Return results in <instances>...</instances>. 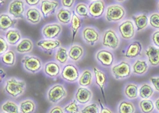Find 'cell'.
<instances>
[{"label":"cell","instance_id":"cell-1","mask_svg":"<svg viewBox=\"0 0 159 113\" xmlns=\"http://www.w3.org/2000/svg\"><path fill=\"white\" fill-rule=\"evenodd\" d=\"M26 84L24 80H18L15 77L6 80L4 84V92L12 98H18L25 93Z\"/></svg>","mask_w":159,"mask_h":113},{"label":"cell","instance_id":"cell-2","mask_svg":"<svg viewBox=\"0 0 159 113\" xmlns=\"http://www.w3.org/2000/svg\"><path fill=\"white\" fill-rule=\"evenodd\" d=\"M127 15L126 9L119 3L110 4L106 8L105 20L107 22H119L123 21Z\"/></svg>","mask_w":159,"mask_h":113},{"label":"cell","instance_id":"cell-3","mask_svg":"<svg viewBox=\"0 0 159 113\" xmlns=\"http://www.w3.org/2000/svg\"><path fill=\"white\" fill-rule=\"evenodd\" d=\"M102 45L106 49L116 50L120 45V37L117 31L112 28H108L103 33L101 37Z\"/></svg>","mask_w":159,"mask_h":113},{"label":"cell","instance_id":"cell-4","mask_svg":"<svg viewBox=\"0 0 159 113\" xmlns=\"http://www.w3.org/2000/svg\"><path fill=\"white\" fill-rule=\"evenodd\" d=\"M112 76L116 80H123L130 77L132 74L131 66L127 61H121L114 65L111 69Z\"/></svg>","mask_w":159,"mask_h":113},{"label":"cell","instance_id":"cell-5","mask_svg":"<svg viewBox=\"0 0 159 113\" xmlns=\"http://www.w3.org/2000/svg\"><path fill=\"white\" fill-rule=\"evenodd\" d=\"M118 30L120 38L126 41H130L136 34V27L132 19H126L122 21L118 25Z\"/></svg>","mask_w":159,"mask_h":113},{"label":"cell","instance_id":"cell-6","mask_svg":"<svg viewBox=\"0 0 159 113\" xmlns=\"http://www.w3.org/2000/svg\"><path fill=\"white\" fill-rule=\"evenodd\" d=\"M80 35L84 42L89 46H95L100 41L101 35L99 29L92 26H86L80 31Z\"/></svg>","mask_w":159,"mask_h":113},{"label":"cell","instance_id":"cell-7","mask_svg":"<svg viewBox=\"0 0 159 113\" xmlns=\"http://www.w3.org/2000/svg\"><path fill=\"white\" fill-rule=\"evenodd\" d=\"M24 70L31 73H37L42 70L43 63L42 59L34 55H26L22 60Z\"/></svg>","mask_w":159,"mask_h":113},{"label":"cell","instance_id":"cell-8","mask_svg":"<svg viewBox=\"0 0 159 113\" xmlns=\"http://www.w3.org/2000/svg\"><path fill=\"white\" fill-rule=\"evenodd\" d=\"M67 91L63 84H57L49 88L47 92V99L52 104H57L67 97Z\"/></svg>","mask_w":159,"mask_h":113},{"label":"cell","instance_id":"cell-9","mask_svg":"<svg viewBox=\"0 0 159 113\" xmlns=\"http://www.w3.org/2000/svg\"><path fill=\"white\" fill-rule=\"evenodd\" d=\"M25 0H12L7 7V12L15 19L25 18Z\"/></svg>","mask_w":159,"mask_h":113},{"label":"cell","instance_id":"cell-10","mask_svg":"<svg viewBox=\"0 0 159 113\" xmlns=\"http://www.w3.org/2000/svg\"><path fill=\"white\" fill-rule=\"evenodd\" d=\"M80 76V70L74 64H68L65 65L61 70V77L64 80L69 83H74L79 80V77Z\"/></svg>","mask_w":159,"mask_h":113},{"label":"cell","instance_id":"cell-11","mask_svg":"<svg viewBox=\"0 0 159 113\" xmlns=\"http://www.w3.org/2000/svg\"><path fill=\"white\" fill-rule=\"evenodd\" d=\"M62 33V25L59 22L45 24L42 29V34L45 39H57Z\"/></svg>","mask_w":159,"mask_h":113},{"label":"cell","instance_id":"cell-12","mask_svg":"<svg viewBox=\"0 0 159 113\" xmlns=\"http://www.w3.org/2000/svg\"><path fill=\"white\" fill-rule=\"evenodd\" d=\"M95 57L99 64L105 68L111 67L115 62V55L113 52L106 48L99 49L96 53Z\"/></svg>","mask_w":159,"mask_h":113},{"label":"cell","instance_id":"cell-13","mask_svg":"<svg viewBox=\"0 0 159 113\" xmlns=\"http://www.w3.org/2000/svg\"><path fill=\"white\" fill-rule=\"evenodd\" d=\"M106 3L104 0H96L89 4V12L90 18L99 19L102 18L106 11Z\"/></svg>","mask_w":159,"mask_h":113},{"label":"cell","instance_id":"cell-14","mask_svg":"<svg viewBox=\"0 0 159 113\" xmlns=\"http://www.w3.org/2000/svg\"><path fill=\"white\" fill-rule=\"evenodd\" d=\"M60 3L57 0H42L40 4V10L42 11L44 19L51 15H56L59 9Z\"/></svg>","mask_w":159,"mask_h":113},{"label":"cell","instance_id":"cell-15","mask_svg":"<svg viewBox=\"0 0 159 113\" xmlns=\"http://www.w3.org/2000/svg\"><path fill=\"white\" fill-rule=\"evenodd\" d=\"M37 46L44 52L51 54L54 50L61 46V42L58 39H43L37 42Z\"/></svg>","mask_w":159,"mask_h":113},{"label":"cell","instance_id":"cell-16","mask_svg":"<svg viewBox=\"0 0 159 113\" xmlns=\"http://www.w3.org/2000/svg\"><path fill=\"white\" fill-rule=\"evenodd\" d=\"M25 19L31 25H38L42 19H44V18L40 8L32 7H28L25 11Z\"/></svg>","mask_w":159,"mask_h":113},{"label":"cell","instance_id":"cell-17","mask_svg":"<svg viewBox=\"0 0 159 113\" xmlns=\"http://www.w3.org/2000/svg\"><path fill=\"white\" fill-rule=\"evenodd\" d=\"M143 50V46L139 41H134L130 42L123 53V56L125 58L127 59H134L139 56L142 53Z\"/></svg>","mask_w":159,"mask_h":113},{"label":"cell","instance_id":"cell-18","mask_svg":"<svg viewBox=\"0 0 159 113\" xmlns=\"http://www.w3.org/2000/svg\"><path fill=\"white\" fill-rule=\"evenodd\" d=\"M62 68L61 64L58 62L51 61L46 62L43 67V71L47 77L52 79H56L61 73Z\"/></svg>","mask_w":159,"mask_h":113},{"label":"cell","instance_id":"cell-19","mask_svg":"<svg viewBox=\"0 0 159 113\" xmlns=\"http://www.w3.org/2000/svg\"><path fill=\"white\" fill-rule=\"evenodd\" d=\"M93 73H94V77H95V83L96 85L99 88V89L101 91L102 96L103 97L104 102L106 104V97H105V93H104V88L107 85V75L104 72L101 71L99 70L98 68L94 67L93 68Z\"/></svg>","mask_w":159,"mask_h":113},{"label":"cell","instance_id":"cell-20","mask_svg":"<svg viewBox=\"0 0 159 113\" xmlns=\"http://www.w3.org/2000/svg\"><path fill=\"white\" fill-rule=\"evenodd\" d=\"M93 94L87 87H79L75 93V100L80 104H86L92 100Z\"/></svg>","mask_w":159,"mask_h":113},{"label":"cell","instance_id":"cell-21","mask_svg":"<svg viewBox=\"0 0 159 113\" xmlns=\"http://www.w3.org/2000/svg\"><path fill=\"white\" fill-rule=\"evenodd\" d=\"M131 19L135 25L137 32H141L147 29L149 26V16L146 13H140L134 15Z\"/></svg>","mask_w":159,"mask_h":113},{"label":"cell","instance_id":"cell-22","mask_svg":"<svg viewBox=\"0 0 159 113\" xmlns=\"http://www.w3.org/2000/svg\"><path fill=\"white\" fill-rule=\"evenodd\" d=\"M147 61L152 67L159 66V48L154 46H149L145 50Z\"/></svg>","mask_w":159,"mask_h":113},{"label":"cell","instance_id":"cell-23","mask_svg":"<svg viewBox=\"0 0 159 113\" xmlns=\"http://www.w3.org/2000/svg\"><path fill=\"white\" fill-rule=\"evenodd\" d=\"M84 49L79 44L73 43L69 49V59L73 62H78L84 56Z\"/></svg>","mask_w":159,"mask_h":113},{"label":"cell","instance_id":"cell-24","mask_svg":"<svg viewBox=\"0 0 159 113\" xmlns=\"http://www.w3.org/2000/svg\"><path fill=\"white\" fill-rule=\"evenodd\" d=\"M18 22V19L13 18L8 13H2L0 15V29L2 32H7L8 29L15 27Z\"/></svg>","mask_w":159,"mask_h":113},{"label":"cell","instance_id":"cell-25","mask_svg":"<svg viewBox=\"0 0 159 113\" xmlns=\"http://www.w3.org/2000/svg\"><path fill=\"white\" fill-rule=\"evenodd\" d=\"M72 14H73V11H71L70 9H66L64 7L59 8L56 14L57 22L61 25L67 26L70 24L72 18Z\"/></svg>","mask_w":159,"mask_h":113},{"label":"cell","instance_id":"cell-26","mask_svg":"<svg viewBox=\"0 0 159 113\" xmlns=\"http://www.w3.org/2000/svg\"><path fill=\"white\" fill-rule=\"evenodd\" d=\"M132 73L137 76H143L148 72L149 63L146 60L137 59L131 66Z\"/></svg>","mask_w":159,"mask_h":113},{"label":"cell","instance_id":"cell-27","mask_svg":"<svg viewBox=\"0 0 159 113\" xmlns=\"http://www.w3.org/2000/svg\"><path fill=\"white\" fill-rule=\"evenodd\" d=\"M6 40L7 41L10 46H17L22 40V34L18 29H10L4 34Z\"/></svg>","mask_w":159,"mask_h":113},{"label":"cell","instance_id":"cell-28","mask_svg":"<svg viewBox=\"0 0 159 113\" xmlns=\"http://www.w3.org/2000/svg\"><path fill=\"white\" fill-rule=\"evenodd\" d=\"M33 49H34L33 41L29 38H23L16 46L15 50L17 53H20V54H25V53L32 52Z\"/></svg>","mask_w":159,"mask_h":113},{"label":"cell","instance_id":"cell-29","mask_svg":"<svg viewBox=\"0 0 159 113\" xmlns=\"http://www.w3.org/2000/svg\"><path fill=\"white\" fill-rule=\"evenodd\" d=\"M93 77L94 73H92V71L89 69L83 70L78 80V84L81 87H89L93 83Z\"/></svg>","mask_w":159,"mask_h":113},{"label":"cell","instance_id":"cell-30","mask_svg":"<svg viewBox=\"0 0 159 113\" xmlns=\"http://www.w3.org/2000/svg\"><path fill=\"white\" fill-rule=\"evenodd\" d=\"M82 26V18L78 16L76 13L73 12L72 14V20L70 22V30L71 35H72V44H73V41L75 39V37L77 34L78 31L80 29Z\"/></svg>","mask_w":159,"mask_h":113},{"label":"cell","instance_id":"cell-31","mask_svg":"<svg viewBox=\"0 0 159 113\" xmlns=\"http://www.w3.org/2000/svg\"><path fill=\"white\" fill-rule=\"evenodd\" d=\"M69 49H67L64 46H61L58 48L55 52L54 60L61 65H66L69 61Z\"/></svg>","mask_w":159,"mask_h":113},{"label":"cell","instance_id":"cell-32","mask_svg":"<svg viewBox=\"0 0 159 113\" xmlns=\"http://www.w3.org/2000/svg\"><path fill=\"white\" fill-rule=\"evenodd\" d=\"M21 113H34L36 111V103L30 99H25L22 100L19 104Z\"/></svg>","mask_w":159,"mask_h":113},{"label":"cell","instance_id":"cell-33","mask_svg":"<svg viewBox=\"0 0 159 113\" xmlns=\"http://www.w3.org/2000/svg\"><path fill=\"white\" fill-rule=\"evenodd\" d=\"M154 93V88L151 84L144 83L139 88V97L143 99H150L153 97Z\"/></svg>","mask_w":159,"mask_h":113},{"label":"cell","instance_id":"cell-34","mask_svg":"<svg viewBox=\"0 0 159 113\" xmlns=\"http://www.w3.org/2000/svg\"><path fill=\"white\" fill-rule=\"evenodd\" d=\"M139 87L134 83H129L124 88V95L129 100H134L139 97Z\"/></svg>","mask_w":159,"mask_h":113},{"label":"cell","instance_id":"cell-35","mask_svg":"<svg viewBox=\"0 0 159 113\" xmlns=\"http://www.w3.org/2000/svg\"><path fill=\"white\" fill-rule=\"evenodd\" d=\"M1 60L3 65L8 67H13L16 64V55H15V52L14 50H8L7 53L1 55Z\"/></svg>","mask_w":159,"mask_h":113},{"label":"cell","instance_id":"cell-36","mask_svg":"<svg viewBox=\"0 0 159 113\" xmlns=\"http://www.w3.org/2000/svg\"><path fill=\"white\" fill-rule=\"evenodd\" d=\"M74 13L81 18H90L89 12V4L85 2H78L74 7Z\"/></svg>","mask_w":159,"mask_h":113},{"label":"cell","instance_id":"cell-37","mask_svg":"<svg viewBox=\"0 0 159 113\" xmlns=\"http://www.w3.org/2000/svg\"><path fill=\"white\" fill-rule=\"evenodd\" d=\"M135 106L131 101L122 100L118 106V113H134Z\"/></svg>","mask_w":159,"mask_h":113},{"label":"cell","instance_id":"cell-38","mask_svg":"<svg viewBox=\"0 0 159 113\" xmlns=\"http://www.w3.org/2000/svg\"><path fill=\"white\" fill-rule=\"evenodd\" d=\"M139 109L143 113H152L155 108L154 103L150 99H143L139 102Z\"/></svg>","mask_w":159,"mask_h":113},{"label":"cell","instance_id":"cell-39","mask_svg":"<svg viewBox=\"0 0 159 113\" xmlns=\"http://www.w3.org/2000/svg\"><path fill=\"white\" fill-rule=\"evenodd\" d=\"M1 109L5 113H20L19 106L14 101L7 100L4 104H2Z\"/></svg>","mask_w":159,"mask_h":113},{"label":"cell","instance_id":"cell-40","mask_svg":"<svg viewBox=\"0 0 159 113\" xmlns=\"http://www.w3.org/2000/svg\"><path fill=\"white\" fill-rule=\"evenodd\" d=\"M65 112L67 113H81V111H80L79 105L77 104V101L76 100H72L69 104H68L67 105L65 106Z\"/></svg>","mask_w":159,"mask_h":113},{"label":"cell","instance_id":"cell-41","mask_svg":"<svg viewBox=\"0 0 159 113\" xmlns=\"http://www.w3.org/2000/svg\"><path fill=\"white\" fill-rule=\"evenodd\" d=\"M149 25L154 29H159V13L153 12L149 16Z\"/></svg>","mask_w":159,"mask_h":113},{"label":"cell","instance_id":"cell-42","mask_svg":"<svg viewBox=\"0 0 159 113\" xmlns=\"http://www.w3.org/2000/svg\"><path fill=\"white\" fill-rule=\"evenodd\" d=\"M80 111L81 113H99V108L96 102H93L84 106Z\"/></svg>","mask_w":159,"mask_h":113},{"label":"cell","instance_id":"cell-43","mask_svg":"<svg viewBox=\"0 0 159 113\" xmlns=\"http://www.w3.org/2000/svg\"><path fill=\"white\" fill-rule=\"evenodd\" d=\"M10 45L7 42V41L6 40L5 37H3L2 35L0 36V54L2 55L5 53L10 50Z\"/></svg>","mask_w":159,"mask_h":113},{"label":"cell","instance_id":"cell-44","mask_svg":"<svg viewBox=\"0 0 159 113\" xmlns=\"http://www.w3.org/2000/svg\"><path fill=\"white\" fill-rule=\"evenodd\" d=\"M61 7L71 10L76 5V0H61Z\"/></svg>","mask_w":159,"mask_h":113},{"label":"cell","instance_id":"cell-45","mask_svg":"<svg viewBox=\"0 0 159 113\" xmlns=\"http://www.w3.org/2000/svg\"><path fill=\"white\" fill-rule=\"evenodd\" d=\"M151 42L154 46L159 48V29H155L151 34Z\"/></svg>","mask_w":159,"mask_h":113},{"label":"cell","instance_id":"cell-46","mask_svg":"<svg viewBox=\"0 0 159 113\" xmlns=\"http://www.w3.org/2000/svg\"><path fill=\"white\" fill-rule=\"evenodd\" d=\"M150 81L154 90L159 93V77H151L150 78Z\"/></svg>","mask_w":159,"mask_h":113},{"label":"cell","instance_id":"cell-47","mask_svg":"<svg viewBox=\"0 0 159 113\" xmlns=\"http://www.w3.org/2000/svg\"><path fill=\"white\" fill-rule=\"evenodd\" d=\"M42 0H25V4L29 6V7H36L40 5L42 2Z\"/></svg>","mask_w":159,"mask_h":113},{"label":"cell","instance_id":"cell-48","mask_svg":"<svg viewBox=\"0 0 159 113\" xmlns=\"http://www.w3.org/2000/svg\"><path fill=\"white\" fill-rule=\"evenodd\" d=\"M65 111L64 108L61 107V106H54L52 107L50 110H49V113H65Z\"/></svg>","mask_w":159,"mask_h":113},{"label":"cell","instance_id":"cell-49","mask_svg":"<svg viewBox=\"0 0 159 113\" xmlns=\"http://www.w3.org/2000/svg\"><path fill=\"white\" fill-rule=\"evenodd\" d=\"M99 106H100L99 107V113H113V111L111 110H110L108 108L103 106V104H102L100 100H99Z\"/></svg>","mask_w":159,"mask_h":113},{"label":"cell","instance_id":"cell-50","mask_svg":"<svg viewBox=\"0 0 159 113\" xmlns=\"http://www.w3.org/2000/svg\"><path fill=\"white\" fill-rule=\"evenodd\" d=\"M154 105H155V108L157 111L159 112V97L156 99L155 102H154Z\"/></svg>","mask_w":159,"mask_h":113},{"label":"cell","instance_id":"cell-51","mask_svg":"<svg viewBox=\"0 0 159 113\" xmlns=\"http://www.w3.org/2000/svg\"><path fill=\"white\" fill-rule=\"evenodd\" d=\"M0 71H1V79H3V78H5L6 77V73L4 71H2V69H1V70H0Z\"/></svg>","mask_w":159,"mask_h":113},{"label":"cell","instance_id":"cell-52","mask_svg":"<svg viewBox=\"0 0 159 113\" xmlns=\"http://www.w3.org/2000/svg\"><path fill=\"white\" fill-rule=\"evenodd\" d=\"M117 3H123V2H125L127 0H115Z\"/></svg>","mask_w":159,"mask_h":113},{"label":"cell","instance_id":"cell-53","mask_svg":"<svg viewBox=\"0 0 159 113\" xmlns=\"http://www.w3.org/2000/svg\"><path fill=\"white\" fill-rule=\"evenodd\" d=\"M157 10H158V11H159V2H158V4H157Z\"/></svg>","mask_w":159,"mask_h":113},{"label":"cell","instance_id":"cell-54","mask_svg":"<svg viewBox=\"0 0 159 113\" xmlns=\"http://www.w3.org/2000/svg\"><path fill=\"white\" fill-rule=\"evenodd\" d=\"M89 1H90V2H93V1H96V0H89Z\"/></svg>","mask_w":159,"mask_h":113},{"label":"cell","instance_id":"cell-55","mask_svg":"<svg viewBox=\"0 0 159 113\" xmlns=\"http://www.w3.org/2000/svg\"><path fill=\"white\" fill-rule=\"evenodd\" d=\"M2 113H5V112H2Z\"/></svg>","mask_w":159,"mask_h":113}]
</instances>
